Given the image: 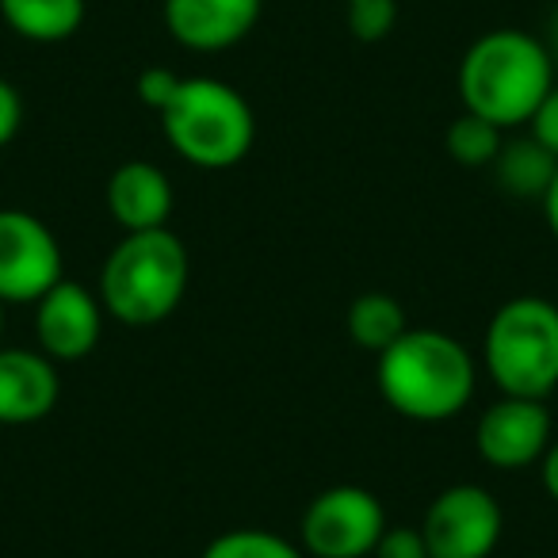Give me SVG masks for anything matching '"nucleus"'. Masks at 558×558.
<instances>
[{
	"instance_id": "nucleus-26",
	"label": "nucleus",
	"mask_w": 558,
	"mask_h": 558,
	"mask_svg": "<svg viewBox=\"0 0 558 558\" xmlns=\"http://www.w3.org/2000/svg\"><path fill=\"white\" fill-rule=\"evenodd\" d=\"M547 54H550V62H555V70H558V9L550 12V20H547Z\"/></svg>"
},
{
	"instance_id": "nucleus-2",
	"label": "nucleus",
	"mask_w": 558,
	"mask_h": 558,
	"mask_svg": "<svg viewBox=\"0 0 558 558\" xmlns=\"http://www.w3.org/2000/svg\"><path fill=\"white\" fill-rule=\"evenodd\" d=\"M379 395L410 421H448L474 395V360L440 329H405L379 352Z\"/></svg>"
},
{
	"instance_id": "nucleus-8",
	"label": "nucleus",
	"mask_w": 558,
	"mask_h": 558,
	"mask_svg": "<svg viewBox=\"0 0 558 558\" xmlns=\"http://www.w3.org/2000/svg\"><path fill=\"white\" fill-rule=\"evenodd\" d=\"M65 279L62 245L32 210H0V303H39Z\"/></svg>"
},
{
	"instance_id": "nucleus-12",
	"label": "nucleus",
	"mask_w": 558,
	"mask_h": 558,
	"mask_svg": "<svg viewBox=\"0 0 558 558\" xmlns=\"http://www.w3.org/2000/svg\"><path fill=\"white\" fill-rule=\"evenodd\" d=\"M62 379L50 356L0 344V425H32L58 405Z\"/></svg>"
},
{
	"instance_id": "nucleus-15",
	"label": "nucleus",
	"mask_w": 558,
	"mask_h": 558,
	"mask_svg": "<svg viewBox=\"0 0 558 558\" xmlns=\"http://www.w3.org/2000/svg\"><path fill=\"white\" fill-rule=\"evenodd\" d=\"M497 169V184L505 187V195L512 199H539L547 195L550 180L558 172V157L547 146H539L535 138H517L505 146L494 161Z\"/></svg>"
},
{
	"instance_id": "nucleus-20",
	"label": "nucleus",
	"mask_w": 558,
	"mask_h": 558,
	"mask_svg": "<svg viewBox=\"0 0 558 558\" xmlns=\"http://www.w3.org/2000/svg\"><path fill=\"white\" fill-rule=\"evenodd\" d=\"M372 558H428L421 527H387Z\"/></svg>"
},
{
	"instance_id": "nucleus-10",
	"label": "nucleus",
	"mask_w": 558,
	"mask_h": 558,
	"mask_svg": "<svg viewBox=\"0 0 558 558\" xmlns=\"http://www.w3.org/2000/svg\"><path fill=\"white\" fill-rule=\"evenodd\" d=\"M104 333V306L85 283L58 279L54 288L35 303V337L43 356L50 360H85L100 344Z\"/></svg>"
},
{
	"instance_id": "nucleus-19",
	"label": "nucleus",
	"mask_w": 558,
	"mask_h": 558,
	"mask_svg": "<svg viewBox=\"0 0 558 558\" xmlns=\"http://www.w3.org/2000/svg\"><path fill=\"white\" fill-rule=\"evenodd\" d=\"M344 24L360 43H383L398 24V0H349Z\"/></svg>"
},
{
	"instance_id": "nucleus-7",
	"label": "nucleus",
	"mask_w": 558,
	"mask_h": 558,
	"mask_svg": "<svg viewBox=\"0 0 558 558\" xmlns=\"http://www.w3.org/2000/svg\"><path fill=\"white\" fill-rule=\"evenodd\" d=\"M501 505L486 486L459 482L433 497L421 535L428 558H489L501 539Z\"/></svg>"
},
{
	"instance_id": "nucleus-13",
	"label": "nucleus",
	"mask_w": 558,
	"mask_h": 558,
	"mask_svg": "<svg viewBox=\"0 0 558 558\" xmlns=\"http://www.w3.org/2000/svg\"><path fill=\"white\" fill-rule=\"evenodd\" d=\"M108 210L126 233L161 230L172 215V184L154 161H126L108 180Z\"/></svg>"
},
{
	"instance_id": "nucleus-27",
	"label": "nucleus",
	"mask_w": 558,
	"mask_h": 558,
	"mask_svg": "<svg viewBox=\"0 0 558 558\" xmlns=\"http://www.w3.org/2000/svg\"><path fill=\"white\" fill-rule=\"evenodd\" d=\"M0 333H4V303H0Z\"/></svg>"
},
{
	"instance_id": "nucleus-6",
	"label": "nucleus",
	"mask_w": 558,
	"mask_h": 558,
	"mask_svg": "<svg viewBox=\"0 0 558 558\" xmlns=\"http://www.w3.org/2000/svg\"><path fill=\"white\" fill-rule=\"evenodd\" d=\"M383 532V501L364 486H329L303 512V550L314 558H372Z\"/></svg>"
},
{
	"instance_id": "nucleus-22",
	"label": "nucleus",
	"mask_w": 558,
	"mask_h": 558,
	"mask_svg": "<svg viewBox=\"0 0 558 558\" xmlns=\"http://www.w3.org/2000/svg\"><path fill=\"white\" fill-rule=\"evenodd\" d=\"M527 123H532V138L558 157V85L543 96V104L535 108V116L527 119Z\"/></svg>"
},
{
	"instance_id": "nucleus-9",
	"label": "nucleus",
	"mask_w": 558,
	"mask_h": 558,
	"mask_svg": "<svg viewBox=\"0 0 558 558\" xmlns=\"http://www.w3.org/2000/svg\"><path fill=\"white\" fill-rule=\"evenodd\" d=\"M474 448L494 471H524L539 463L550 448V413L535 398H509L494 402L478 417Z\"/></svg>"
},
{
	"instance_id": "nucleus-18",
	"label": "nucleus",
	"mask_w": 558,
	"mask_h": 558,
	"mask_svg": "<svg viewBox=\"0 0 558 558\" xmlns=\"http://www.w3.org/2000/svg\"><path fill=\"white\" fill-rule=\"evenodd\" d=\"M199 558H306V550L264 527H233L215 535Z\"/></svg>"
},
{
	"instance_id": "nucleus-3",
	"label": "nucleus",
	"mask_w": 558,
	"mask_h": 558,
	"mask_svg": "<svg viewBox=\"0 0 558 558\" xmlns=\"http://www.w3.org/2000/svg\"><path fill=\"white\" fill-rule=\"evenodd\" d=\"M192 260L169 226L126 233L104 260L100 306L126 326H157L187 295Z\"/></svg>"
},
{
	"instance_id": "nucleus-25",
	"label": "nucleus",
	"mask_w": 558,
	"mask_h": 558,
	"mask_svg": "<svg viewBox=\"0 0 558 558\" xmlns=\"http://www.w3.org/2000/svg\"><path fill=\"white\" fill-rule=\"evenodd\" d=\"M543 215H547L550 233L558 238V172H555V180H550L547 195H543Z\"/></svg>"
},
{
	"instance_id": "nucleus-23",
	"label": "nucleus",
	"mask_w": 558,
	"mask_h": 558,
	"mask_svg": "<svg viewBox=\"0 0 558 558\" xmlns=\"http://www.w3.org/2000/svg\"><path fill=\"white\" fill-rule=\"evenodd\" d=\"M20 123H24V100H20L16 85L0 77V146H9L16 138Z\"/></svg>"
},
{
	"instance_id": "nucleus-1",
	"label": "nucleus",
	"mask_w": 558,
	"mask_h": 558,
	"mask_svg": "<svg viewBox=\"0 0 558 558\" xmlns=\"http://www.w3.org/2000/svg\"><path fill=\"white\" fill-rule=\"evenodd\" d=\"M550 88H555V62L547 54V43L512 27L474 39L459 62L463 108L489 119L494 126L527 123Z\"/></svg>"
},
{
	"instance_id": "nucleus-24",
	"label": "nucleus",
	"mask_w": 558,
	"mask_h": 558,
	"mask_svg": "<svg viewBox=\"0 0 558 558\" xmlns=\"http://www.w3.org/2000/svg\"><path fill=\"white\" fill-rule=\"evenodd\" d=\"M539 474H543V489L550 494V501H558V444H550L547 456L539 459Z\"/></svg>"
},
{
	"instance_id": "nucleus-4",
	"label": "nucleus",
	"mask_w": 558,
	"mask_h": 558,
	"mask_svg": "<svg viewBox=\"0 0 558 558\" xmlns=\"http://www.w3.org/2000/svg\"><path fill=\"white\" fill-rule=\"evenodd\" d=\"M169 146L195 169H233L248 157L256 119L248 100L215 77H184L161 111Z\"/></svg>"
},
{
	"instance_id": "nucleus-17",
	"label": "nucleus",
	"mask_w": 558,
	"mask_h": 558,
	"mask_svg": "<svg viewBox=\"0 0 558 558\" xmlns=\"http://www.w3.org/2000/svg\"><path fill=\"white\" fill-rule=\"evenodd\" d=\"M444 146H448L451 161L463 165V169H486V165H494L497 154H501V126L463 111L459 119H451Z\"/></svg>"
},
{
	"instance_id": "nucleus-16",
	"label": "nucleus",
	"mask_w": 558,
	"mask_h": 558,
	"mask_svg": "<svg viewBox=\"0 0 558 558\" xmlns=\"http://www.w3.org/2000/svg\"><path fill=\"white\" fill-rule=\"evenodd\" d=\"M410 329L405 322V306L395 295L383 291H367L349 306V337L367 352H387L398 337Z\"/></svg>"
},
{
	"instance_id": "nucleus-5",
	"label": "nucleus",
	"mask_w": 558,
	"mask_h": 558,
	"mask_svg": "<svg viewBox=\"0 0 558 558\" xmlns=\"http://www.w3.org/2000/svg\"><path fill=\"white\" fill-rule=\"evenodd\" d=\"M482 356L501 395L543 402L558 387V306L539 295L509 299L489 318Z\"/></svg>"
},
{
	"instance_id": "nucleus-11",
	"label": "nucleus",
	"mask_w": 558,
	"mask_h": 558,
	"mask_svg": "<svg viewBox=\"0 0 558 558\" xmlns=\"http://www.w3.org/2000/svg\"><path fill=\"white\" fill-rule=\"evenodd\" d=\"M264 0H165V27L187 50L215 54L245 39Z\"/></svg>"
},
{
	"instance_id": "nucleus-21",
	"label": "nucleus",
	"mask_w": 558,
	"mask_h": 558,
	"mask_svg": "<svg viewBox=\"0 0 558 558\" xmlns=\"http://www.w3.org/2000/svg\"><path fill=\"white\" fill-rule=\"evenodd\" d=\"M180 81H184V77L149 65V70H142V77H138V100L146 104V108H154V111H165V104L177 96Z\"/></svg>"
},
{
	"instance_id": "nucleus-14",
	"label": "nucleus",
	"mask_w": 558,
	"mask_h": 558,
	"mask_svg": "<svg viewBox=\"0 0 558 558\" xmlns=\"http://www.w3.org/2000/svg\"><path fill=\"white\" fill-rule=\"evenodd\" d=\"M0 16L27 43H65L85 24V0H0Z\"/></svg>"
}]
</instances>
